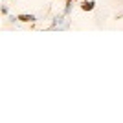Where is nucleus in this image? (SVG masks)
<instances>
[{"instance_id": "1", "label": "nucleus", "mask_w": 123, "mask_h": 123, "mask_svg": "<svg viewBox=\"0 0 123 123\" xmlns=\"http://www.w3.org/2000/svg\"><path fill=\"white\" fill-rule=\"evenodd\" d=\"M17 17H18V22H30V24L37 22V17H35V15H28V13H22V15H17Z\"/></svg>"}, {"instance_id": "2", "label": "nucleus", "mask_w": 123, "mask_h": 123, "mask_svg": "<svg viewBox=\"0 0 123 123\" xmlns=\"http://www.w3.org/2000/svg\"><path fill=\"white\" fill-rule=\"evenodd\" d=\"M94 7H96V2H94V0H83L81 2V9L83 11H92Z\"/></svg>"}, {"instance_id": "3", "label": "nucleus", "mask_w": 123, "mask_h": 123, "mask_svg": "<svg viewBox=\"0 0 123 123\" xmlns=\"http://www.w3.org/2000/svg\"><path fill=\"white\" fill-rule=\"evenodd\" d=\"M72 13V2H68L66 0V7H64V15H70Z\"/></svg>"}, {"instance_id": "4", "label": "nucleus", "mask_w": 123, "mask_h": 123, "mask_svg": "<svg viewBox=\"0 0 123 123\" xmlns=\"http://www.w3.org/2000/svg\"><path fill=\"white\" fill-rule=\"evenodd\" d=\"M2 15H4V17L9 15V7H7V6H2Z\"/></svg>"}, {"instance_id": "5", "label": "nucleus", "mask_w": 123, "mask_h": 123, "mask_svg": "<svg viewBox=\"0 0 123 123\" xmlns=\"http://www.w3.org/2000/svg\"><path fill=\"white\" fill-rule=\"evenodd\" d=\"M68 2H77V0H68Z\"/></svg>"}]
</instances>
